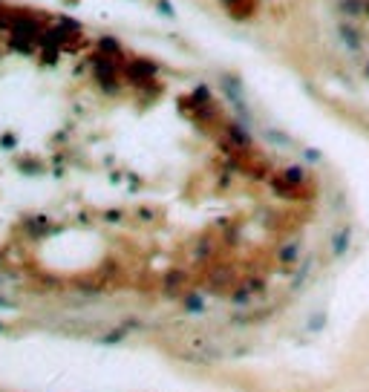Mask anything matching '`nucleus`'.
I'll return each mask as SVG.
<instances>
[{
    "label": "nucleus",
    "instance_id": "2",
    "mask_svg": "<svg viewBox=\"0 0 369 392\" xmlns=\"http://www.w3.org/2000/svg\"><path fill=\"white\" fill-rule=\"evenodd\" d=\"M0 308H15V303H12V300H6V297H0Z\"/></svg>",
    "mask_w": 369,
    "mask_h": 392
},
{
    "label": "nucleus",
    "instance_id": "1",
    "mask_svg": "<svg viewBox=\"0 0 369 392\" xmlns=\"http://www.w3.org/2000/svg\"><path fill=\"white\" fill-rule=\"evenodd\" d=\"M184 303H187V308H193V311H199V308H202V300H199V297H193V294H190V297H184Z\"/></svg>",
    "mask_w": 369,
    "mask_h": 392
}]
</instances>
